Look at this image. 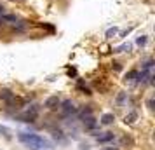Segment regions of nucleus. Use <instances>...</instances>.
Here are the masks:
<instances>
[{"label": "nucleus", "mask_w": 155, "mask_h": 150, "mask_svg": "<svg viewBox=\"0 0 155 150\" xmlns=\"http://www.w3.org/2000/svg\"><path fill=\"white\" fill-rule=\"evenodd\" d=\"M17 140L31 150H35V149L54 150L52 142H49L47 138H44V136H40V135H35V133H23V131H21V133H17Z\"/></svg>", "instance_id": "f257e3e1"}, {"label": "nucleus", "mask_w": 155, "mask_h": 150, "mask_svg": "<svg viewBox=\"0 0 155 150\" xmlns=\"http://www.w3.org/2000/svg\"><path fill=\"white\" fill-rule=\"evenodd\" d=\"M38 112H40V107L37 105V103H33L24 114H21L17 119L21 121V122H26V124H30V122H35V119L38 117Z\"/></svg>", "instance_id": "f03ea898"}, {"label": "nucleus", "mask_w": 155, "mask_h": 150, "mask_svg": "<svg viewBox=\"0 0 155 150\" xmlns=\"http://www.w3.org/2000/svg\"><path fill=\"white\" fill-rule=\"evenodd\" d=\"M59 108H61V112H63L65 117H70V115L77 114V107H75V103H73L72 100H65V101H61V103H59Z\"/></svg>", "instance_id": "7ed1b4c3"}, {"label": "nucleus", "mask_w": 155, "mask_h": 150, "mask_svg": "<svg viewBox=\"0 0 155 150\" xmlns=\"http://www.w3.org/2000/svg\"><path fill=\"white\" fill-rule=\"evenodd\" d=\"M59 103H61V100H59V96H49L45 101H44V107L45 108H49V110H56V108H59Z\"/></svg>", "instance_id": "20e7f679"}, {"label": "nucleus", "mask_w": 155, "mask_h": 150, "mask_svg": "<svg viewBox=\"0 0 155 150\" xmlns=\"http://www.w3.org/2000/svg\"><path fill=\"white\" fill-rule=\"evenodd\" d=\"M82 122H84V128H85V131H94V129L98 128V121H96L92 115H87V117H84V119H82Z\"/></svg>", "instance_id": "39448f33"}, {"label": "nucleus", "mask_w": 155, "mask_h": 150, "mask_svg": "<svg viewBox=\"0 0 155 150\" xmlns=\"http://www.w3.org/2000/svg\"><path fill=\"white\" fill-rule=\"evenodd\" d=\"M96 140H98V143H110V142L115 140V135H113L112 131H108V133H99V135L96 136Z\"/></svg>", "instance_id": "423d86ee"}, {"label": "nucleus", "mask_w": 155, "mask_h": 150, "mask_svg": "<svg viewBox=\"0 0 155 150\" xmlns=\"http://www.w3.org/2000/svg\"><path fill=\"white\" fill-rule=\"evenodd\" d=\"M77 115H79V119H84V117H87V115H92V107H91V105H85L84 108L77 110Z\"/></svg>", "instance_id": "0eeeda50"}, {"label": "nucleus", "mask_w": 155, "mask_h": 150, "mask_svg": "<svg viewBox=\"0 0 155 150\" xmlns=\"http://www.w3.org/2000/svg\"><path fill=\"white\" fill-rule=\"evenodd\" d=\"M136 119H138V112H129L126 117H124V124H127V126H133L134 122H136Z\"/></svg>", "instance_id": "6e6552de"}, {"label": "nucleus", "mask_w": 155, "mask_h": 150, "mask_svg": "<svg viewBox=\"0 0 155 150\" xmlns=\"http://www.w3.org/2000/svg\"><path fill=\"white\" fill-rule=\"evenodd\" d=\"M12 98H14V93H12L10 89H2V91H0V100H2V101L9 103Z\"/></svg>", "instance_id": "1a4fd4ad"}, {"label": "nucleus", "mask_w": 155, "mask_h": 150, "mask_svg": "<svg viewBox=\"0 0 155 150\" xmlns=\"http://www.w3.org/2000/svg\"><path fill=\"white\" fill-rule=\"evenodd\" d=\"M113 122H115V115H113V114H103V115H101V124L110 126V124H113Z\"/></svg>", "instance_id": "9d476101"}, {"label": "nucleus", "mask_w": 155, "mask_h": 150, "mask_svg": "<svg viewBox=\"0 0 155 150\" xmlns=\"http://www.w3.org/2000/svg\"><path fill=\"white\" fill-rule=\"evenodd\" d=\"M136 77H138V70H129V72L126 73L124 80H126V82H133V80H136Z\"/></svg>", "instance_id": "9b49d317"}, {"label": "nucleus", "mask_w": 155, "mask_h": 150, "mask_svg": "<svg viewBox=\"0 0 155 150\" xmlns=\"http://www.w3.org/2000/svg\"><path fill=\"white\" fill-rule=\"evenodd\" d=\"M0 17H2L3 21H10V23H17V21H19V17H17L16 14H2Z\"/></svg>", "instance_id": "f8f14e48"}, {"label": "nucleus", "mask_w": 155, "mask_h": 150, "mask_svg": "<svg viewBox=\"0 0 155 150\" xmlns=\"http://www.w3.org/2000/svg\"><path fill=\"white\" fill-rule=\"evenodd\" d=\"M77 89H79V91H82L84 94H91V89H89L82 80H79V82H77Z\"/></svg>", "instance_id": "ddd939ff"}, {"label": "nucleus", "mask_w": 155, "mask_h": 150, "mask_svg": "<svg viewBox=\"0 0 155 150\" xmlns=\"http://www.w3.org/2000/svg\"><path fill=\"white\" fill-rule=\"evenodd\" d=\"M126 100H127V93H119V96H117V105L122 107V105L126 103Z\"/></svg>", "instance_id": "4468645a"}, {"label": "nucleus", "mask_w": 155, "mask_h": 150, "mask_svg": "<svg viewBox=\"0 0 155 150\" xmlns=\"http://www.w3.org/2000/svg\"><path fill=\"white\" fill-rule=\"evenodd\" d=\"M117 33H119V28H117V26H113V28H108V30H106V38H113Z\"/></svg>", "instance_id": "2eb2a0df"}, {"label": "nucleus", "mask_w": 155, "mask_h": 150, "mask_svg": "<svg viewBox=\"0 0 155 150\" xmlns=\"http://www.w3.org/2000/svg\"><path fill=\"white\" fill-rule=\"evenodd\" d=\"M147 42H148V37H147V35H141V37L136 38V45H140V47L147 45Z\"/></svg>", "instance_id": "dca6fc26"}, {"label": "nucleus", "mask_w": 155, "mask_h": 150, "mask_svg": "<svg viewBox=\"0 0 155 150\" xmlns=\"http://www.w3.org/2000/svg\"><path fill=\"white\" fill-rule=\"evenodd\" d=\"M131 51V44H122L115 49V52H129Z\"/></svg>", "instance_id": "f3484780"}, {"label": "nucleus", "mask_w": 155, "mask_h": 150, "mask_svg": "<svg viewBox=\"0 0 155 150\" xmlns=\"http://www.w3.org/2000/svg\"><path fill=\"white\" fill-rule=\"evenodd\" d=\"M54 138H56L58 142H61V143H66V138L63 136V133H61V131H54Z\"/></svg>", "instance_id": "a211bd4d"}, {"label": "nucleus", "mask_w": 155, "mask_h": 150, "mask_svg": "<svg viewBox=\"0 0 155 150\" xmlns=\"http://www.w3.org/2000/svg\"><path fill=\"white\" fill-rule=\"evenodd\" d=\"M0 133H2L5 138H10V131H9V128H5V126H2V124H0Z\"/></svg>", "instance_id": "6ab92c4d"}, {"label": "nucleus", "mask_w": 155, "mask_h": 150, "mask_svg": "<svg viewBox=\"0 0 155 150\" xmlns=\"http://www.w3.org/2000/svg\"><path fill=\"white\" fill-rule=\"evenodd\" d=\"M152 66H154V59H147L143 63V70H152Z\"/></svg>", "instance_id": "aec40b11"}, {"label": "nucleus", "mask_w": 155, "mask_h": 150, "mask_svg": "<svg viewBox=\"0 0 155 150\" xmlns=\"http://www.w3.org/2000/svg\"><path fill=\"white\" fill-rule=\"evenodd\" d=\"M112 68H113L115 72H120V70H122V65H120V63H112Z\"/></svg>", "instance_id": "412c9836"}, {"label": "nucleus", "mask_w": 155, "mask_h": 150, "mask_svg": "<svg viewBox=\"0 0 155 150\" xmlns=\"http://www.w3.org/2000/svg\"><path fill=\"white\" fill-rule=\"evenodd\" d=\"M147 107H148V108H154V98H148V101H147Z\"/></svg>", "instance_id": "4be33fe9"}, {"label": "nucleus", "mask_w": 155, "mask_h": 150, "mask_svg": "<svg viewBox=\"0 0 155 150\" xmlns=\"http://www.w3.org/2000/svg\"><path fill=\"white\" fill-rule=\"evenodd\" d=\"M131 30H133V28H127V30H124V31L120 33V37H122V38H124V37H127V33H129Z\"/></svg>", "instance_id": "5701e85b"}, {"label": "nucleus", "mask_w": 155, "mask_h": 150, "mask_svg": "<svg viewBox=\"0 0 155 150\" xmlns=\"http://www.w3.org/2000/svg\"><path fill=\"white\" fill-rule=\"evenodd\" d=\"M0 26H5V21H3L2 17H0Z\"/></svg>", "instance_id": "b1692460"}, {"label": "nucleus", "mask_w": 155, "mask_h": 150, "mask_svg": "<svg viewBox=\"0 0 155 150\" xmlns=\"http://www.w3.org/2000/svg\"><path fill=\"white\" fill-rule=\"evenodd\" d=\"M103 150H119V149H113V147H106V149H103Z\"/></svg>", "instance_id": "393cba45"}, {"label": "nucleus", "mask_w": 155, "mask_h": 150, "mask_svg": "<svg viewBox=\"0 0 155 150\" xmlns=\"http://www.w3.org/2000/svg\"><path fill=\"white\" fill-rule=\"evenodd\" d=\"M0 14H3V5L0 3Z\"/></svg>", "instance_id": "a878e982"}, {"label": "nucleus", "mask_w": 155, "mask_h": 150, "mask_svg": "<svg viewBox=\"0 0 155 150\" xmlns=\"http://www.w3.org/2000/svg\"><path fill=\"white\" fill-rule=\"evenodd\" d=\"M35 150H40V149H35Z\"/></svg>", "instance_id": "bb28decb"}]
</instances>
